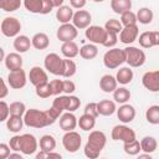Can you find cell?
Instances as JSON below:
<instances>
[{"instance_id": "cell-6", "label": "cell", "mask_w": 159, "mask_h": 159, "mask_svg": "<svg viewBox=\"0 0 159 159\" xmlns=\"http://www.w3.org/2000/svg\"><path fill=\"white\" fill-rule=\"evenodd\" d=\"M43 67L47 72L55 76H62L63 72V58H61L57 53L51 52L45 56Z\"/></svg>"}, {"instance_id": "cell-20", "label": "cell", "mask_w": 159, "mask_h": 159, "mask_svg": "<svg viewBox=\"0 0 159 159\" xmlns=\"http://www.w3.org/2000/svg\"><path fill=\"white\" fill-rule=\"evenodd\" d=\"M6 68L9 70V72H12V71H17V70H21L22 68V57L20 53L17 52H10L6 55L5 57V61H4Z\"/></svg>"}, {"instance_id": "cell-34", "label": "cell", "mask_w": 159, "mask_h": 159, "mask_svg": "<svg viewBox=\"0 0 159 159\" xmlns=\"http://www.w3.org/2000/svg\"><path fill=\"white\" fill-rule=\"evenodd\" d=\"M51 107L56 108V109L60 111L61 113L67 112V111H68V107H70V96H67V94L57 96V97L53 99Z\"/></svg>"}, {"instance_id": "cell-2", "label": "cell", "mask_w": 159, "mask_h": 159, "mask_svg": "<svg viewBox=\"0 0 159 159\" xmlns=\"http://www.w3.org/2000/svg\"><path fill=\"white\" fill-rule=\"evenodd\" d=\"M24 123L27 127L31 128H45L48 127V122H47V117H46V112L45 111H40L36 108H30L26 111L25 116H24Z\"/></svg>"}, {"instance_id": "cell-47", "label": "cell", "mask_w": 159, "mask_h": 159, "mask_svg": "<svg viewBox=\"0 0 159 159\" xmlns=\"http://www.w3.org/2000/svg\"><path fill=\"white\" fill-rule=\"evenodd\" d=\"M10 117V104L4 99L0 102V122H6Z\"/></svg>"}, {"instance_id": "cell-39", "label": "cell", "mask_w": 159, "mask_h": 159, "mask_svg": "<svg viewBox=\"0 0 159 159\" xmlns=\"http://www.w3.org/2000/svg\"><path fill=\"white\" fill-rule=\"evenodd\" d=\"M42 5H43V0H25L24 1L25 9L32 14H41Z\"/></svg>"}, {"instance_id": "cell-1", "label": "cell", "mask_w": 159, "mask_h": 159, "mask_svg": "<svg viewBox=\"0 0 159 159\" xmlns=\"http://www.w3.org/2000/svg\"><path fill=\"white\" fill-rule=\"evenodd\" d=\"M107 137L102 130H92L87 138L83 153L88 159H98L103 148L106 147Z\"/></svg>"}, {"instance_id": "cell-59", "label": "cell", "mask_w": 159, "mask_h": 159, "mask_svg": "<svg viewBox=\"0 0 159 159\" xmlns=\"http://www.w3.org/2000/svg\"><path fill=\"white\" fill-rule=\"evenodd\" d=\"M48 159H62V155L56 152H51L48 153Z\"/></svg>"}, {"instance_id": "cell-32", "label": "cell", "mask_w": 159, "mask_h": 159, "mask_svg": "<svg viewBox=\"0 0 159 159\" xmlns=\"http://www.w3.org/2000/svg\"><path fill=\"white\" fill-rule=\"evenodd\" d=\"M130 96L132 93L127 87H118L113 92V99L116 103H119V104H125L130 99Z\"/></svg>"}, {"instance_id": "cell-14", "label": "cell", "mask_w": 159, "mask_h": 159, "mask_svg": "<svg viewBox=\"0 0 159 159\" xmlns=\"http://www.w3.org/2000/svg\"><path fill=\"white\" fill-rule=\"evenodd\" d=\"M142 84L149 92H159V70L145 72L142 77Z\"/></svg>"}, {"instance_id": "cell-53", "label": "cell", "mask_w": 159, "mask_h": 159, "mask_svg": "<svg viewBox=\"0 0 159 159\" xmlns=\"http://www.w3.org/2000/svg\"><path fill=\"white\" fill-rule=\"evenodd\" d=\"M10 150H11V148H10L9 144L1 143V144H0V159H7L9 155L11 154Z\"/></svg>"}, {"instance_id": "cell-42", "label": "cell", "mask_w": 159, "mask_h": 159, "mask_svg": "<svg viewBox=\"0 0 159 159\" xmlns=\"http://www.w3.org/2000/svg\"><path fill=\"white\" fill-rule=\"evenodd\" d=\"M24 2H21V0H2L0 1V9H2L6 12H12L16 11Z\"/></svg>"}, {"instance_id": "cell-40", "label": "cell", "mask_w": 159, "mask_h": 159, "mask_svg": "<svg viewBox=\"0 0 159 159\" xmlns=\"http://www.w3.org/2000/svg\"><path fill=\"white\" fill-rule=\"evenodd\" d=\"M26 106L24 102L15 101L10 103V116H16V117H24L26 113Z\"/></svg>"}, {"instance_id": "cell-33", "label": "cell", "mask_w": 159, "mask_h": 159, "mask_svg": "<svg viewBox=\"0 0 159 159\" xmlns=\"http://www.w3.org/2000/svg\"><path fill=\"white\" fill-rule=\"evenodd\" d=\"M140 148L144 153L147 154H152L157 150L158 148V142L154 137H150V135H145L142 140H140Z\"/></svg>"}, {"instance_id": "cell-49", "label": "cell", "mask_w": 159, "mask_h": 159, "mask_svg": "<svg viewBox=\"0 0 159 159\" xmlns=\"http://www.w3.org/2000/svg\"><path fill=\"white\" fill-rule=\"evenodd\" d=\"M84 114H89L94 118H97L99 116L98 113V108H97V103L96 102H91V103H87L86 107H84Z\"/></svg>"}, {"instance_id": "cell-28", "label": "cell", "mask_w": 159, "mask_h": 159, "mask_svg": "<svg viewBox=\"0 0 159 159\" xmlns=\"http://www.w3.org/2000/svg\"><path fill=\"white\" fill-rule=\"evenodd\" d=\"M39 147L42 152H47V153H51L53 152V149L56 148V139L53 135L51 134H45L40 138L39 140Z\"/></svg>"}, {"instance_id": "cell-51", "label": "cell", "mask_w": 159, "mask_h": 159, "mask_svg": "<svg viewBox=\"0 0 159 159\" xmlns=\"http://www.w3.org/2000/svg\"><path fill=\"white\" fill-rule=\"evenodd\" d=\"M80 106H81V99L77 96L71 94L70 96V107H68V111L67 112H72L73 113L75 111H77L80 108Z\"/></svg>"}, {"instance_id": "cell-9", "label": "cell", "mask_w": 159, "mask_h": 159, "mask_svg": "<svg viewBox=\"0 0 159 159\" xmlns=\"http://www.w3.org/2000/svg\"><path fill=\"white\" fill-rule=\"evenodd\" d=\"M82 144V137L78 132H66L62 137V145L68 153H76Z\"/></svg>"}, {"instance_id": "cell-25", "label": "cell", "mask_w": 159, "mask_h": 159, "mask_svg": "<svg viewBox=\"0 0 159 159\" xmlns=\"http://www.w3.org/2000/svg\"><path fill=\"white\" fill-rule=\"evenodd\" d=\"M133 77H134V73H133V70L127 66V67H120L118 71H117V75H116V80L119 84H128L133 81Z\"/></svg>"}, {"instance_id": "cell-5", "label": "cell", "mask_w": 159, "mask_h": 159, "mask_svg": "<svg viewBox=\"0 0 159 159\" xmlns=\"http://www.w3.org/2000/svg\"><path fill=\"white\" fill-rule=\"evenodd\" d=\"M0 30H1V34L6 37H17L21 31V22L17 17L6 16L1 21Z\"/></svg>"}, {"instance_id": "cell-56", "label": "cell", "mask_w": 159, "mask_h": 159, "mask_svg": "<svg viewBox=\"0 0 159 159\" xmlns=\"http://www.w3.org/2000/svg\"><path fill=\"white\" fill-rule=\"evenodd\" d=\"M1 84H2V88H1V92H0V98H1V99H4V98L7 96L9 89H7V86H6L5 80H2V78H1Z\"/></svg>"}, {"instance_id": "cell-45", "label": "cell", "mask_w": 159, "mask_h": 159, "mask_svg": "<svg viewBox=\"0 0 159 159\" xmlns=\"http://www.w3.org/2000/svg\"><path fill=\"white\" fill-rule=\"evenodd\" d=\"M35 93L40 98H48V97H51L52 96V91H51V87H50V82L35 87Z\"/></svg>"}, {"instance_id": "cell-48", "label": "cell", "mask_w": 159, "mask_h": 159, "mask_svg": "<svg viewBox=\"0 0 159 159\" xmlns=\"http://www.w3.org/2000/svg\"><path fill=\"white\" fill-rule=\"evenodd\" d=\"M117 42H118V35L114 34V32H108L107 40H106V42H104L103 46L107 47V48H114V46L117 45Z\"/></svg>"}, {"instance_id": "cell-43", "label": "cell", "mask_w": 159, "mask_h": 159, "mask_svg": "<svg viewBox=\"0 0 159 159\" xmlns=\"http://www.w3.org/2000/svg\"><path fill=\"white\" fill-rule=\"evenodd\" d=\"M103 27H104L108 32H114V34H117V35H119V34L122 32V30H123V25H122L120 21L117 20V19H109V20H107V22L104 24Z\"/></svg>"}, {"instance_id": "cell-3", "label": "cell", "mask_w": 159, "mask_h": 159, "mask_svg": "<svg viewBox=\"0 0 159 159\" xmlns=\"http://www.w3.org/2000/svg\"><path fill=\"white\" fill-rule=\"evenodd\" d=\"M125 62V52L124 48H109L104 55H103V65L109 68L114 70L122 66Z\"/></svg>"}, {"instance_id": "cell-16", "label": "cell", "mask_w": 159, "mask_h": 159, "mask_svg": "<svg viewBox=\"0 0 159 159\" xmlns=\"http://www.w3.org/2000/svg\"><path fill=\"white\" fill-rule=\"evenodd\" d=\"M138 41L143 48L159 46V31H144L139 35Z\"/></svg>"}, {"instance_id": "cell-60", "label": "cell", "mask_w": 159, "mask_h": 159, "mask_svg": "<svg viewBox=\"0 0 159 159\" xmlns=\"http://www.w3.org/2000/svg\"><path fill=\"white\" fill-rule=\"evenodd\" d=\"M7 159H24V157H22L20 153L14 152V153H11V154L9 155V158H7Z\"/></svg>"}, {"instance_id": "cell-26", "label": "cell", "mask_w": 159, "mask_h": 159, "mask_svg": "<svg viewBox=\"0 0 159 159\" xmlns=\"http://www.w3.org/2000/svg\"><path fill=\"white\" fill-rule=\"evenodd\" d=\"M61 53L65 56V58H75L76 56L80 55V47L75 41H70V42H65L61 46Z\"/></svg>"}, {"instance_id": "cell-23", "label": "cell", "mask_w": 159, "mask_h": 159, "mask_svg": "<svg viewBox=\"0 0 159 159\" xmlns=\"http://www.w3.org/2000/svg\"><path fill=\"white\" fill-rule=\"evenodd\" d=\"M73 15H75V11L70 5H63L56 10V19L58 22H61V25L70 24V21H72L73 19Z\"/></svg>"}, {"instance_id": "cell-38", "label": "cell", "mask_w": 159, "mask_h": 159, "mask_svg": "<svg viewBox=\"0 0 159 159\" xmlns=\"http://www.w3.org/2000/svg\"><path fill=\"white\" fill-rule=\"evenodd\" d=\"M77 72V65L73 60L70 58H63V72H62V77L65 78H71L72 76H75Z\"/></svg>"}, {"instance_id": "cell-36", "label": "cell", "mask_w": 159, "mask_h": 159, "mask_svg": "<svg viewBox=\"0 0 159 159\" xmlns=\"http://www.w3.org/2000/svg\"><path fill=\"white\" fill-rule=\"evenodd\" d=\"M154 14L149 7H140L137 12V21L142 25H148L153 21Z\"/></svg>"}, {"instance_id": "cell-52", "label": "cell", "mask_w": 159, "mask_h": 159, "mask_svg": "<svg viewBox=\"0 0 159 159\" xmlns=\"http://www.w3.org/2000/svg\"><path fill=\"white\" fill-rule=\"evenodd\" d=\"M20 143H21V135H14L10 138V142H9V145L11 148V150L14 152H20Z\"/></svg>"}, {"instance_id": "cell-29", "label": "cell", "mask_w": 159, "mask_h": 159, "mask_svg": "<svg viewBox=\"0 0 159 159\" xmlns=\"http://www.w3.org/2000/svg\"><path fill=\"white\" fill-rule=\"evenodd\" d=\"M98 55V47L93 43H84L82 47H80V56L83 60H93Z\"/></svg>"}, {"instance_id": "cell-30", "label": "cell", "mask_w": 159, "mask_h": 159, "mask_svg": "<svg viewBox=\"0 0 159 159\" xmlns=\"http://www.w3.org/2000/svg\"><path fill=\"white\" fill-rule=\"evenodd\" d=\"M111 9L113 10V12L122 15L125 11H129L132 9V1L130 0H112Z\"/></svg>"}, {"instance_id": "cell-22", "label": "cell", "mask_w": 159, "mask_h": 159, "mask_svg": "<svg viewBox=\"0 0 159 159\" xmlns=\"http://www.w3.org/2000/svg\"><path fill=\"white\" fill-rule=\"evenodd\" d=\"M97 108H98L99 116H103V117H109V116H112V114H114L117 112L116 102L114 101H111V99L99 101L97 103Z\"/></svg>"}, {"instance_id": "cell-35", "label": "cell", "mask_w": 159, "mask_h": 159, "mask_svg": "<svg viewBox=\"0 0 159 159\" xmlns=\"http://www.w3.org/2000/svg\"><path fill=\"white\" fill-rule=\"evenodd\" d=\"M96 125V118L89 116V114H82L80 118H78V127L82 129V130H86V132H92V129L94 128Z\"/></svg>"}, {"instance_id": "cell-27", "label": "cell", "mask_w": 159, "mask_h": 159, "mask_svg": "<svg viewBox=\"0 0 159 159\" xmlns=\"http://www.w3.org/2000/svg\"><path fill=\"white\" fill-rule=\"evenodd\" d=\"M32 47L36 50H46L50 46V39L45 32H37L31 37Z\"/></svg>"}, {"instance_id": "cell-17", "label": "cell", "mask_w": 159, "mask_h": 159, "mask_svg": "<svg viewBox=\"0 0 159 159\" xmlns=\"http://www.w3.org/2000/svg\"><path fill=\"white\" fill-rule=\"evenodd\" d=\"M139 36V27L138 25H129L124 26L122 32L119 34V41L124 45H130L138 40Z\"/></svg>"}, {"instance_id": "cell-54", "label": "cell", "mask_w": 159, "mask_h": 159, "mask_svg": "<svg viewBox=\"0 0 159 159\" xmlns=\"http://www.w3.org/2000/svg\"><path fill=\"white\" fill-rule=\"evenodd\" d=\"M86 4H87L86 0H70V6L77 10H82L86 6Z\"/></svg>"}, {"instance_id": "cell-58", "label": "cell", "mask_w": 159, "mask_h": 159, "mask_svg": "<svg viewBox=\"0 0 159 159\" xmlns=\"http://www.w3.org/2000/svg\"><path fill=\"white\" fill-rule=\"evenodd\" d=\"M51 1L55 9H60L61 6H63V0H51Z\"/></svg>"}, {"instance_id": "cell-57", "label": "cell", "mask_w": 159, "mask_h": 159, "mask_svg": "<svg viewBox=\"0 0 159 159\" xmlns=\"http://www.w3.org/2000/svg\"><path fill=\"white\" fill-rule=\"evenodd\" d=\"M35 159H48V153H47V152H42V150H40L39 153H36Z\"/></svg>"}, {"instance_id": "cell-31", "label": "cell", "mask_w": 159, "mask_h": 159, "mask_svg": "<svg viewBox=\"0 0 159 159\" xmlns=\"http://www.w3.org/2000/svg\"><path fill=\"white\" fill-rule=\"evenodd\" d=\"M24 117H16V116H10L9 119L6 120V128L11 133H19L22 127H24Z\"/></svg>"}, {"instance_id": "cell-46", "label": "cell", "mask_w": 159, "mask_h": 159, "mask_svg": "<svg viewBox=\"0 0 159 159\" xmlns=\"http://www.w3.org/2000/svg\"><path fill=\"white\" fill-rule=\"evenodd\" d=\"M50 87L52 91V96H61V93H63V80H52L50 81Z\"/></svg>"}, {"instance_id": "cell-55", "label": "cell", "mask_w": 159, "mask_h": 159, "mask_svg": "<svg viewBox=\"0 0 159 159\" xmlns=\"http://www.w3.org/2000/svg\"><path fill=\"white\" fill-rule=\"evenodd\" d=\"M53 9H55V7H53L51 0H43V5H42V11H41V14H42V15H47V14H50Z\"/></svg>"}, {"instance_id": "cell-50", "label": "cell", "mask_w": 159, "mask_h": 159, "mask_svg": "<svg viewBox=\"0 0 159 159\" xmlns=\"http://www.w3.org/2000/svg\"><path fill=\"white\" fill-rule=\"evenodd\" d=\"M76 91V84L72 80H63V93L71 96Z\"/></svg>"}, {"instance_id": "cell-41", "label": "cell", "mask_w": 159, "mask_h": 159, "mask_svg": "<svg viewBox=\"0 0 159 159\" xmlns=\"http://www.w3.org/2000/svg\"><path fill=\"white\" fill-rule=\"evenodd\" d=\"M123 149L124 153L128 155H138L142 150L140 148V142L139 140H133V142H128V143H123Z\"/></svg>"}, {"instance_id": "cell-63", "label": "cell", "mask_w": 159, "mask_h": 159, "mask_svg": "<svg viewBox=\"0 0 159 159\" xmlns=\"http://www.w3.org/2000/svg\"><path fill=\"white\" fill-rule=\"evenodd\" d=\"M103 159H106V158H103Z\"/></svg>"}, {"instance_id": "cell-7", "label": "cell", "mask_w": 159, "mask_h": 159, "mask_svg": "<svg viewBox=\"0 0 159 159\" xmlns=\"http://www.w3.org/2000/svg\"><path fill=\"white\" fill-rule=\"evenodd\" d=\"M111 137H112L113 140H116V142L120 140L123 143L133 142V140L137 139L134 129H132L127 124H117V125H114L112 132H111Z\"/></svg>"}, {"instance_id": "cell-21", "label": "cell", "mask_w": 159, "mask_h": 159, "mask_svg": "<svg viewBox=\"0 0 159 159\" xmlns=\"http://www.w3.org/2000/svg\"><path fill=\"white\" fill-rule=\"evenodd\" d=\"M99 88L104 93H113L118 88V82L116 80V76L103 75L99 80Z\"/></svg>"}, {"instance_id": "cell-44", "label": "cell", "mask_w": 159, "mask_h": 159, "mask_svg": "<svg viewBox=\"0 0 159 159\" xmlns=\"http://www.w3.org/2000/svg\"><path fill=\"white\" fill-rule=\"evenodd\" d=\"M120 24L123 25V27L124 26H129V25H137V14L135 12H133L132 10H129V11H125L124 14H122L120 15Z\"/></svg>"}, {"instance_id": "cell-15", "label": "cell", "mask_w": 159, "mask_h": 159, "mask_svg": "<svg viewBox=\"0 0 159 159\" xmlns=\"http://www.w3.org/2000/svg\"><path fill=\"white\" fill-rule=\"evenodd\" d=\"M29 81L35 87L43 84V83H47L48 82L47 72L40 66H34L29 72Z\"/></svg>"}, {"instance_id": "cell-11", "label": "cell", "mask_w": 159, "mask_h": 159, "mask_svg": "<svg viewBox=\"0 0 159 159\" xmlns=\"http://www.w3.org/2000/svg\"><path fill=\"white\" fill-rule=\"evenodd\" d=\"M29 77L26 76V72L25 70H17V71H12V72H9L7 75V84L12 88V89H21L26 86V82H27Z\"/></svg>"}, {"instance_id": "cell-4", "label": "cell", "mask_w": 159, "mask_h": 159, "mask_svg": "<svg viewBox=\"0 0 159 159\" xmlns=\"http://www.w3.org/2000/svg\"><path fill=\"white\" fill-rule=\"evenodd\" d=\"M125 52V62L128 63V66L130 68H137L144 65L147 56L145 52L143 50H140L139 47L135 46H127L124 48Z\"/></svg>"}, {"instance_id": "cell-12", "label": "cell", "mask_w": 159, "mask_h": 159, "mask_svg": "<svg viewBox=\"0 0 159 159\" xmlns=\"http://www.w3.org/2000/svg\"><path fill=\"white\" fill-rule=\"evenodd\" d=\"M78 36V30L70 22V24H63L60 25V27L56 31V37L62 42H70L73 41L76 37Z\"/></svg>"}, {"instance_id": "cell-61", "label": "cell", "mask_w": 159, "mask_h": 159, "mask_svg": "<svg viewBox=\"0 0 159 159\" xmlns=\"http://www.w3.org/2000/svg\"><path fill=\"white\" fill-rule=\"evenodd\" d=\"M137 159H153L150 154H147V153H143V154H138V158Z\"/></svg>"}, {"instance_id": "cell-24", "label": "cell", "mask_w": 159, "mask_h": 159, "mask_svg": "<svg viewBox=\"0 0 159 159\" xmlns=\"http://www.w3.org/2000/svg\"><path fill=\"white\" fill-rule=\"evenodd\" d=\"M12 46H14L15 51L21 55L30 50V47L32 46V42H31L30 37H27L26 35H19L17 37H15Z\"/></svg>"}, {"instance_id": "cell-19", "label": "cell", "mask_w": 159, "mask_h": 159, "mask_svg": "<svg viewBox=\"0 0 159 159\" xmlns=\"http://www.w3.org/2000/svg\"><path fill=\"white\" fill-rule=\"evenodd\" d=\"M58 123H60V128L62 130H65V132H72L78 125V118L72 112H65L60 117Z\"/></svg>"}, {"instance_id": "cell-8", "label": "cell", "mask_w": 159, "mask_h": 159, "mask_svg": "<svg viewBox=\"0 0 159 159\" xmlns=\"http://www.w3.org/2000/svg\"><path fill=\"white\" fill-rule=\"evenodd\" d=\"M107 30L98 25H91L88 29L84 30V36L93 45H104L107 40Z\"/></svg>"}, {"instance_id": "cell-37", "label": "cell", "mask_w": 159, "mask_h": 159, "mask_svg": "<svg viewBox=\"0 0 159 159\" xmlns=\"http://www.w3.org/2000/svg\"><path fill=\"white\" fill-rule=\"evenodd\" d=\"M145 119L149 124H153V125L159 124V106L158 104H153L147 108Z\"/></svg>"}, {"instance_id": "cell-62", "label": "cell", "mask_w": 159, "mask_h": 159, "mask_svg": "<svg viewBox=\"0 0 159 159\" xmlns=\"http://www.w3.org/2000/svg\"><path fill=\"white\" fill-rule=\"evenodd\" d=\"M0 55H1V57H0V60L1 61H5V52H4V48H0Z\"/></svg>"}, {"instance_id": "cell-10", "label": "cell", "mask_w": 159, "mask_h": 159, "mask_svg": "<svg viewBox=\"0 0 159 159\" xmlns=\"http://www.w3.org/2000/svg\"><path fill=\"white\" fill-rule=\"evenodd\" d=\"M39 142L34 134L25 133L21 134V143H20V153L25 155H31L37 152Z\"/></svg>"}, {"instance_id": "cell-13", "label": "cell", "mask_w": 159, "mask_h": 159, "mask_svg": "<svg viewBox=\"0 0 159 159\" xmlns=\"http://www.w3.org/2000/svg\"><path fill=\"white\" fill-rule=\"evenodd\" d=\"M92 22V15L87 10H77L72 19V25L77 30H86L91 26Z\"/></svg>"}, {"instance_id": "cell-18", "label": "cell", "mask_w": 159, "mask_h": 159, "mask_svg": "<svg viewBox=\"0 0 159 159\" xmlns=\"http://www.w3.org/2000/svg\"><path fill=\"white\" fill-rule=\"evenodd\" d=\"M117 117L118 119L123 123V124H127V123H130L134 118H135V108L129 104V103H125V104H120L119 108H117Z\"/></svg>"}]
</instances>
